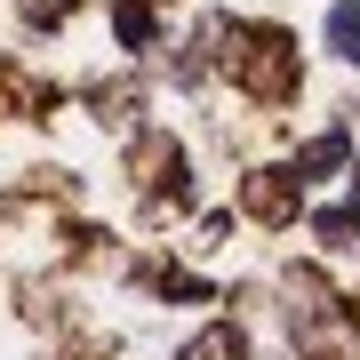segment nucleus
Listing matches in <instances>:
<instances>
[{
    "mask_svg": "<svg viewBox=\"0 0 360 360\" xmlns=\"http://www.w3.org/2000/svg\"><path fill=\"white\" fill-rule=\"evenodd\" d=\"M288 65H296L288 32H257V49L240 56V80H248L257 96H281V89H288Z\"/></svg>",
    "mask_w": 360,
    "mask_h": 360,
    "instance_id": "1",
    "label": "nucleus"
},
{
    "mask_svg": "<svg viewBox=\"0 0 360 360\" xmlns=\"http://www.w3.org/2000/svg\"><path fill=\"white\" fill-rule=\"evenodd\" d=\"M248 208H257L264 224H288V217H296V193H288V176H272V168H264V176L248 184Z\"/></svg>",
    "mask_w": 360,
    "mask_h": 360,
    "instance_id": "2",
    "label": "nucleus"
},
{
    "mask_svg": "<svg viewBox=\"0 0 360 360\" xmlns=\"http://www.w3.org/2000/svg\"><path fill=\"white\" fill-rule=\"evenodd\" d=\"M328 40H336V56H352L360 65V8L345 0V8H328Z\"/></svg>",
    "mask_w": 360,
    "mask_h": 360,
    "instance_id": "3",
    "label": "nucleus"
},
{
    "mask_svg": "<svg viewBox=\"0 0 360 360\" xmlns=\"http://www.w3.org/2000/svg\"><path fill=\"white\" fill-rule=\"evenodd\" d=\"M321 240L328 248H360V208H328V217H321Z\"/></svg>",
    "mask_w": 360,
    "mask_h": 360,
    "instance_id": "4",
    "label": "nucleus"
},
{
    "mask_svg": "<svg viewBox=\"0 0 360 360\" xmlns=\"http://www.w3.org/2000/svg\"><path fill=\"white\" fill-rule=\"evenodd\" d=\"M304 168H312V176L345 168V136H312V144H304Z\"/></svg>",
    "mask_w": 360,
    "mask_h": 360,
    "instance_id": "5",
    "label": "nucleus"
},
{
    "mask_svg": "<svg viewBox=\"0 0 360 360\" xmlns=\"http://www.w3.org/2000/svg\"><path fill=\"white\" fill-rule=\"evenodd\" d=\"M184 360H240V336H232V328H208V336H200V345L184 352Z\"/></svg>",
    "mask_w": 360,
    "mask_h": 360,
    "instance_id": "6",
    "label": "nucleus"
},
{
    "mask_svg": "<svg viewBox=\"0 0 360 360\" xmlns=\"http://www.w3.org/2000/svg\"><path fill=\"white\" fill-rule=\"evenodd\" d=\"M112 25H120V40H129V49H153V16H144V8H120Z\"/></svg>",
    "mask_w": 360,
    "mask_h": 360,
    "instance_id": "7",
    "label": "nucleus"
},
{
    "mask_svg": "<svg viewBox=\"0 0 360 360\" xmlns=\"http://www.w3.org/2000/svg\"><path fill=\"white\" fill-rule=\"evenodd\" d=\"M25 8H32V25H65V8H72V0H25Z\"/></svg>",
    "mask_w": 360,
    "mask_h": 360,
    "instance_id": "8",
    "label": "nucleus"
}]
</instances>
